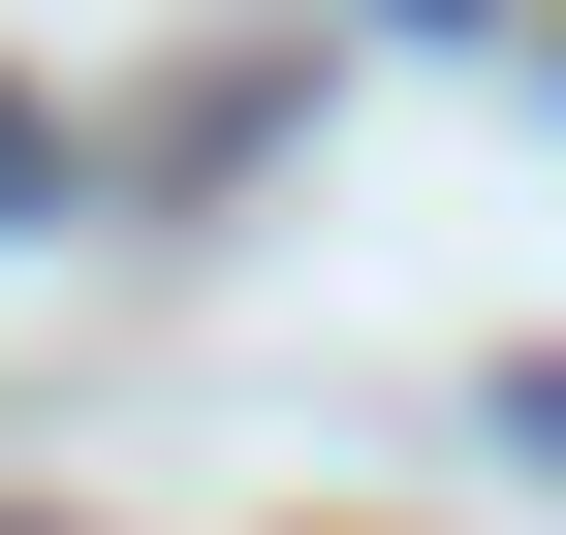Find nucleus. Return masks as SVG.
I'll return each mask as SVG.
<instances>
[{
  "label": "nucleus",
  "mask_w": 566,
  "mask_h": 535,
  "mask_svg": "<svg viewBox=\"0 0 566 535\" xmlns=\"http://www.w3.org/2000/svg\"><path fill=\"white\" fill-rule=\"evenodd\" d=\"M0 221H63V126H32V95H0Z\"/></svg>",
  "instance_id": "obj_1"
},
{
  "label": "nucleus",
  "mask_w": 566,
  "mask_h": 535,
  "mask_svg": "<svg viewBox=\"0 0 566 535\" xmlns=\"http://www.w3.org/2000/svg\"><path fill=\"white\" fill-rule=\"evenodd\" d=\"M0 535H63V504H0Z\"/></svg>",
  "instance_id": "obj_2"
}]
</instances>
